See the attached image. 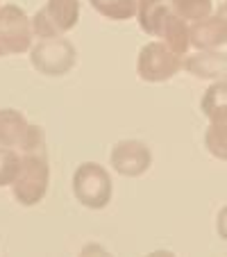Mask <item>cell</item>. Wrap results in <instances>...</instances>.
I'll return each instance as SVG.
<instances>
[{
  "mask_svg": "<svg viewBox=\"0 0 227 257\" xmlns=\"http://www.w3.org/2000/svg\"><path fill=\"white\" fill-rule=\"evenodd\" d=\"M109 164L118 175L125 178H139L152 166V153L139 139L118 141L109 153Z\"/></svg>",
  "mask_w": 227,
  "mask_h": 257,
  "instance_id": "cell-8",
  "label": "cell"
},
{
  "mask_svg": "<svg viewBox=\"0 0 227 257\" xmlns=\"http://www.w3.org/2000/svg\"><path fill=\"white\" fill-rule=\"evenodd\" d=\"M23 155L14 148H0V187H12L21 173Z\"/></svg>",
  "mask_w": 227,
  "mask_h": 257,
  "instance_id": "cell-16",
  "label": "cell"
},
{
  "mask_svg": "<svg viewBox=\"0 0 227 257\" xmlns=\"http://www.w3.org/2000/svg\"><path fill=\"white\" fill-rule=\"evenodd\" d=\"M209 127L204 132V146L216 160L227 162V105L209 114Z\"/></svg>",
  "mask_w": 227,
  "mask_h": 257,
  "instance_id": "cell-12",
  "label": "cell"
},
{
  "mask_svg": "<svg viewBox=\"0 0 227 257\" xmlns=\"http://www.w3.org/2000/svg\"><path fill=\"white\" fill-rule=\"evenodd\" d=\"M216 232L222 241H227V205L218 212V216H216Z\"/></svg>",
  "mask_w": 227,
  "mask_h": 257,
  "instance_id": "cell-18",
  "label": "cell"
},
{
  "mask_svg": "<svg viewBox=\"0 0 227 257\" xmlns=\"http://www.w3.org/2000/svg\"><path fill=\"white\" fill-rule=\"evenodd\" d=\"M0 7H3V5H0Z\"/></svg>",
  "mask_w": 227,
  "mask_h": 257,
  "instance_id": "cell-21",
  "label": "cell"
},
{
  "mask_svg": "<svg viewBox=\"0 0 227 257\" xmlns=\"http://www.w3.org/2000/svg\"><path fill=\"white\" fill-rule=\"evenodd\" d=\"M80 21V0H48L32 19L39 39H57L71 32Z\"/></svg>",
  "mask_w": 227,
  "mask_h": 257,
  "instance_id": "cell-4",
  "label": "cell"
},
{
  "mask_svg": "<svg viewBox=\"0 0 227 257\" xmlns=\"http://www.w3.org/2000/svg\"><path fill=\"white\" fill-rule=\"evenodd\" d=\"M73 194L84 207L105 209L114 194V182L109 171L96 162H84L73 173Z\"/></svg>",
  "mask_w": 227,
  "mask_h": 257,
  "instance_id": "cell-2",
  "label": "cell"
},
{
  "mask_svg": "<svg viewBox=\"0 0 227 257\" xmlns=\"http://www.w3.org/2000/svg\"><path fill=\"white\" fill-rule=\"evenodd\" d=\"M78 62V48L64 37L57 39H39V44L30 48V64L37 73L48 78H62Z\"/></svg>",
  "mask_w": 227,
  "mask_h": 257,
  "instance_id": "cell-3",
  "label": "cell"
},
{
  "mask_svg": "<svg viewBox=\"0 0 227 257\" xmlns=\"http://www.w3.org/2000/svg\"><path fill=\"white\" fill-rule=\"evenodd\" d=\"M32 19L19 5L0 7V57L28 53L32 48Z\"/></svg>",
  "mask_w": 227,
  "mask_h": 257,
  "instance_id": "cell-5",
  "label": "cell"
},
{
  "mask_svg": "<svg viewBox=\"0 0 227 257\" xmlns=\"http://www.w3.org/2000/svg\"><path fill=\"white\" fill-rule=\"evenodd\" d=\"M89 3L98 14L109 21L134 19L136 10H139V0H89Z\"/></svg>",
  "mask_w": 227,
  "mask_h": 257,
  "instance_id": "cell-13",
  "label": "cell"
},
{
  "mask_svg": "<svg viewBox=\"0 0 227 257\" xmlns=\"http://www.w3.org/2000/svg\"><path fill=\"white\" fill-rule=\"evenodd\" d=\"M152 37H159V41H164L173 53L182 55V57L191 48V25L175 14L173 5L159 16L155 30H152Z\"/></svg>",
  "mask_w": 227,
  "mask_h": 257,
  "instance_id": "cell-9",
  "label": "cell"
},
{
  "mask_svg": "<svg viewBox=\"0 0 227 257\" xmlns=\"http://www.w3.org/2000/svg\"><path fill=\"white\" fill-rule=\"evenodd\" d=\"M78 257H114V255H111L105 246H100V243H87V246L80 250Z\"/></svg>",
  "mask_w": 227,
  "mask_h": 257,
  "instance_id": "cell-17",
  "label": "cell"
},
{
  "mask_svg": "<svg viewBox=\"0 0 227 257\" xmlns=\"http://www.w3.org/2000/svg\"><path fill=\"white\" fill-rule=\"evenodd\" d=\"M227 44V19L211 14L191 23V46L195 50H218Z\"/></svg>",
  "mask_w": 227,
  "mask_h": 257,
  "instance_id": "cell-11",
  "label": "cell"
},
{
  "mask_svg": "<svg viewBox=\"0 0 227 257\" xmlns=\"http://www.w3.org/2000/svg\"><path fill=\"white\" fill-rule=\"evenodd\" d=\"M170 7V0H139V10H136V19H139V28L145 34L152 37L159 16Z\"/></svg>",
  "mask_w": 227,
  "mask_h": 257,
  "instance_id": "cell-15",
  "label": "cell"
},
{
  "mask_svg": "<svg viewBox=\"0 0 227 257\" xmlns=\"http://www.w3.org/2000/svg\"><path fill=\"white\" fill-rule=\"evenodd\" d=\"M184 68L182 55L173 53L164 41H150L139 50L136 73L143 82H166Z\"/></svg>",
  "mask_w": 227,
  "mask_h": 257,
  "instance_id": "cell-6",
  "label": "cell"
},
{
  "mask_svg": "<svg viewBox=\"0 0 227 257\" xmlns=\"http://www.w3.org/2000/svg\"><path fill=\"white\" fill-rule=\"evenodd\" d=\"M21 155H23V164H21L16 182L12 185V194L19 205L34 207L46 198L50 185V164L48 155H46V146L30 153H21Z\"/></svg>",
  "mask_w": 227,
  "mask_h": 257,
  "instance_id": "cell-1",
  "label": "cell"
},
{
  "mask_svg": "<svg viewBox=\"0 0 227 257\" xmlns=\"http://www.w3.org/2000/svg\"><path fill=\"white\" fill-rule=\"evenodd\" d=\"M184 71L200 80L227 82V55L218 50H198L184 59Z\"/></svg>",
  "mask_w": 227,
  "mask_h": 257,
  "instance_id": "cell-10",
  "label": "cell"
},
{
  "mask_svg": "<svg viewBox=\"0 0 227 257\" xmlns=\"http://www.w3.org/2000/svg\"><path fill=\"white\" fill-rule=\"evenodd\" d=\"M175 14L179 19H184L188 25L195 21H202L207 16H211L213 10V0H170Z\"/></svg>",
  "mask_w": 227,
  "mask_h": 257,
  "instance_id": "cell-14",
  "label": "cell"
},
{
  "mask_svg": "<svg viewBox=\"0 0 227 257\" xmlns=\"http://www.w3.org/2000/svg\"><path fill=\"white\" fill-rule=\"evenodd\" d=\"M216 14H220L222 19H227V0H225V3H222L220 7H218V12H216Z\"/></svg>",
  "mask_w": 227,
  "mask_h": 257,
  "instance_id": "cell-20",
  "label": "cell"
},
{
  "mask_svg": "<svg viewBox=\"0 0 227 257\" xmlns=\"http://www.w3.org/2000/svg\"><path fill=\"white\" fill-rule=\"evenodd\" d=\"M44 130L39 125L28 123V118L19 109H0V148H14L19 153H30L41 148Z\"/></svg>",
  "mask_w": 227,
  "mask_h": 257,
  "instance_id": "cell-7",
  "label": "cell"
},
{
  "mask_svg": "<svg viewBox=\"0 0 227 257\" xmlns=\"http://www.w3.org/2000/svg\"><path fill=\"white\" fill-rule=\"evenodd\" d=\"M145 257H175V252H170V250H152L150 255H145Z\"/></svg>",
  "mask_w": 227,
  "mask_h": 257,
  "instance_id": "cell-19",
  "label": "cell"
}]
</instances>
